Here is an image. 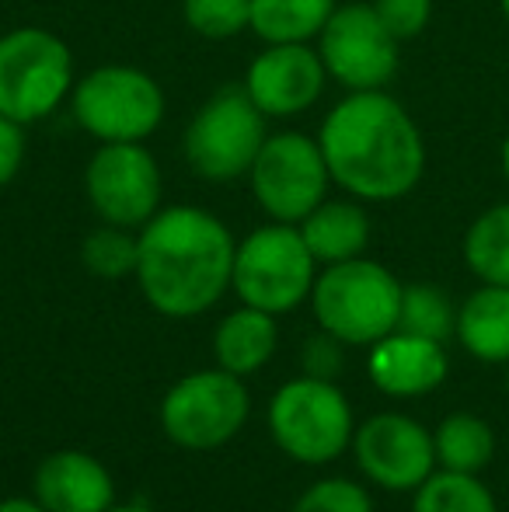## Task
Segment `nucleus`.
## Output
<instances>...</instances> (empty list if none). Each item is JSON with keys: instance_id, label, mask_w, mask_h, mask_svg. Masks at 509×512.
I'll list each match as a JSON object with an SVG mask.
<instances>
[{"instance_id": "f257e3e1", "label": "nucleus", "mask_w": 509, "mask_h": 512, "mask_svg": "<svg viewBox=\"0 0 509 512\" xmlns=\"http://www.w3.org/2000/svg\"><path fill=\"white\" fill-rule=\"evenodd\" d=\"M318 143L332 182L367 203L408 196L426 171L419 126L384 91H349L321 122Z\"/></svg>"}, {"instance_id": "f03ea898", "label": "nucleus", "mask_w": 509, "mask_h": 512, "mask_svg": "<svg viewBox=\"0 0 509 512\" xmlns=\"http://www.w3.org/2000/svg\"><path fill=\"white\" fill-rule=\"evenodd\" d=\"M234 251L231 230L206 209H157L140 227L136 279L143 297L164 317L203 314L231 286Z\"/></svg>"}, {"instance_id": "7ed1b4c3", "label": "nucleus", "mask_w": 509, "mask_h": 512, "mask_svg": "<svg viewBox=\"0 0 509 512\" xmlns=\"http://www.w3.org/2000/svg\"><path fill=\"white\" fill-rule=\"evenodd\" d=\"M405 286L370 258L328 265L314 279L311 304L318 324L342 345H374L398 328Z\"/></svg>"}, {"instance_id": "20e7f679", "label": "nucleus", "mask_w": 509, "mask_h": 512, "mask_svg": "<svg viewBox=\"0 0 509 512\" xmlns=\"http://www.w3.org/2000/svg\"><path fill=\"white\" fill-rule=\"evenodd\" d=\"M74 84V56L60 35L35 25L0 35V115L21 126L42 122Z\"/></svg>"}, {"instance_id": "39448f33", "label": "nucleus", "mask_w": 509, "mask_h": 512, "mask_svg": "<svg viewBox=\"0 0 509 512\" xmlns=\"http://www.w3.org/2000/svg\"><path fill=\"white\" fill-rule=\"evenodd\" d=\"M314 255L304 244L297 223L272 220L269 227H258L234 251L231 286L241 304L286 314L300 307L314 290Z\"/></svg>"}, {"instance_id": "423d86ee", "label": "nucleus", "mask_w": 509, "mask_h": 512, "mask_svg": "<svg viewBox=\"0 0 509 512\" xmlns=\"http://www.w3.org/2000/svg\"><path fill=\"white\" fill-rule=\"evenodd\" d=\"M265 136V115L248 98L245 84H227L192 115L185 129V161L206 182H238L252 171Z\"/></svg>"}, {"instance_id": "0eeeda50", "label": "nucleus", "mask_w": 509, "mask_h": 512, "mask_svg": "<svg viewBox=\"0 0 509 512\" xmlns=\"http://www.w3.org/2000/svg\"><path fill=\"white\" fill-rule=\"evenodd\" d=\"M74 119L102 143H143L164 119V91L150 74L123 63L95 67L70 91Z\"/></svg>"}, {"instance_id": "6e6552de", "label": "nucleus", "mask_w": 509, "mask_h": 512, "mask_svg": "<svg viewBox=\"0 0 509 512\" xmlns=\"http://www.w3.org/2000/svg\"><path fill=\"white\" fill-rule=\"evenodd\" d=\"M269 432L286 457L300 464H328L353 443V408L332 380L300 377L283 384L272 398Z\"/></svg>"}, {"instance_id": "1a4fd4ad", "label": "nucleus", "mask_w": 509, "mask_h": 512, "mask_svg": "<svg viewBox=\"0 0 509 512\" xmlns=\"http://www.w3.org/2000/svg\"><path fill=\"white\" fill-rule=\"evenodd\" d=\"M248 387L227 370H203L182 377L161 405V425L171 443L185 450H217L231 443L248 422Z\"/></svg>"}, {"instance_id": "9d476101", "label": "nucleus", "mask_w": 509, "mask_h": 512, "mask_svg": "<svg viewBox=\"0 0 509 512\" xmlns=\"http://www.w3.org/2000/svg\"><path fill=\"white\" fill-rule=\"evenodd\" d=\"M248 178L258 206L279 223H300L314 206L325 203L332 185L321 143L304 133L265 136Z\"/></svg>"}, {"instance_id": "9b49d317", "label": "nucleus", "mask_w": 509, "mask_h": 512, "mask_svg": "<svg viewBox=\"0 0 509 512\" xmlns=\"http://www.w3.org/2000/svg\"><path fill=\"white\" fill-rule=\"evenodd\" d=\"M401 42L377 18L374 4H342L318 35L328 77L349 91H381L398 74Z\"/></svg>"}, {"instance_id": "f8f14e48", "label": "nucleus", "mask_w": 509, "mask_h": 512, "mask_svg": "<svg viewBox=\"0 0 509 512\" xmlns=\"http://www.w3.org/2000/svg\"><path fill=\"white\" fill-rule=\"evenodd\" d=\"M84 185L95 213L116 227H143L161 209V168L143 143H102Z\"/></svg>"}, {"instance_id": "ddd939ff", "label": "nucleus", "mask_w": 509, "mask_h": 512, "mask_svg": "<svg viewBox=\"0 0 509 512\" xmlns=\"http://www.w3.org/2000/svg\"><path fill=\"white\" fill-rule=\"evenodd\" d=\"M353 450L363 474L387 492H412L433 474V436L408 415H374L353 436Z\"/></svg>"}, {"instance_id": "4468645a", "label": "nucleus", "mask_w": 509, "mask_h": 512, "mask_svg": "<svg viewBox=\"0 0 509 512\" xmlns=\"http://www.w3.org/2000/svg\"><path fill=\"white\" fill-rule=\"evenodd\" d=\"M328 70L307 42H272L248 67L245 91L265 119H293L321 98Z\"/></svg>"}, {"instance_id": "2eb2a0df", "label": "nucleus", "mask_w": 509, "mask_h": 512, "mask_svg": "<svg viewBox=\"0 0 509 512\" xmlns=\"http://www.w3.org/2000/svg\"><path fill=\"white\" fill-rule=\"evenodd\" d=\"M367 370L377 391L391 398H422L447 380V352L443 342L433 338L391 331L381 342H374Z\"/></svg>"}, {"instance_id": "dca6fc26", "label": "nucleus", "mask_w": 509, "mask_h": 512, "mask_svg": "<svg viewBox=\"0 0 509 512\" xmlns=\"http://www.w3.org/2000/svg\"><path fill=\"white\" fill-rule=\"evenodd\" d=\"M35 499L49 512H109L116 499L102 460L81 450H60L35 471Z\"/></svg>"}, {"instance_id": "f3484780", "label": "nucleus", "mask_w": 509, "mask_h": 512, "mask_svg": "<svg viewBox=\"0 0 509 512\" xmlns=\"http://www.w3.org/2000/svg\"><path fill=\"white\" fill-rule=\"evenodd\" d=\"M304 244L311 248L314 262L339 265L349 258H360L370 241V220L360 203L349 199H325L297 223Z\"/></svg>"}, {"instance_id": "a211bd4d", "label": "nucleus", "mask_w": 509, "mask_h": 512, "mask_svg": "<svg viewBox=\"0 0 509 512\" xmlns=\"http://www.w3.org/2000/svg\"><path fill=\"white\" fill-rule=\"evenodd\" d=\"M276 342V314L245 304L220 321L217 335H213V352H217L220 370L234 373V377H248L269 363Z\"/></svg>"}, {"instance_id": "6ab92c4d", "label": "nucleus", "mask_w": 509, "mask_h": 512, "mask_svg": "<svg viewBox=\"0 0 509 512\" xmlns=\"http://www.w3.org/2000/svg\"><path fill=\"white\" fill-rule=\"evenodd\" d=\"M457 338L482 363H509V286L485 283L457 310Z\"/></svg>"}, {"instance_id": "aec40b11", "label": "nucleus", "mask_w": 509, "mask_h": 512, "mask_svg": "<svg viewBox=\"0 0 509 512\" xmlns=\"http://www.w3.org/2000/svg\"><path fill=\"white\" fill-rule=\"evenodd\" d=\"M433 450L443 471L482 474L496 453V436H492V425L485 418L457 411V415L443 418L440 429L433 432Z\"/></svg>"}, {"instance_id": "412c9836", "label": "nucleus", "mask_w": 509, "mask_h": 512, "mask_svg": "<svg viewBox=\"0 0 509 512\" xmlns=\"http://www.w3.org/2000/svg\"><path fill=\"white\" fill-rule=\"evenodd\" d=\"M335 0H252V32L272 42H311L332 18Z\"/></svg>"}, {"instance_id": "4be33fe9", "label": "nucleus", "mask_w": 509, "mask_h": 512, "mask_svg": "<svg viewBox=\"0 0 509 512\" xmlns=\"http://www.w3.org/2000/svg\"><path fill=\"white\" fill-rule=\"evenodd\" d=\"M464 262L482 283L509 286V203L485 209L464 237Z\"/></svg>"}, {"instance_id": "5701e85b", "label": "nucleus", "mask_w": 509, "mask_h": 512, "mask_svg": "<svg viewBox=\"0 0 509 512\" xmlns=\"http://www.w3.org/2000/svg\"><path fill=\"white\" fill-rule=\"evenodd\" d=\"M412 512H499L489 488L478 481V474L440 471L429 474L415 488Z\"/></svg>"}, {"instance_id": "b1692460", "label": "nucleus", "mask_w": 509, "mask_h": 512, "mask_svg": "<svg viewBox=\"0 0 509 512\" xmlns=\"http://www.w3.org/2000/svg\"><path fill=\"white\" fill-rule=\"evenodd\" d=\"M394 331H408V335L447 342L457 331V310L440 286H429V283L405 286V290H401L398 328Z\"/></svg>"}, {"instance_id": "393cba45", "label": "nucleus", "mask_w": 509, "mask_h": 512, "mask_svg": "<svg viewBox=\"0 0 509 512\" xmlns=\"http://www.w3.org/2000/svg\"><path fill=\"white\" fill-rule=\"evenodd\" d=\"M81 258L98 279H123L136 272V258H140V237L129 234V227H105L91 230L88 241L81 248Z\"/></svg>"}, {"instance_id": "a878e982", "label": "nucleus", "mask_w": 509, "mask_h": 512, "mask_svg": "<svg viewBox=\"0 0 509 512\" xmlns=\"http://www.w3.org/2000/svg\"><path fill=\"white\" fill-rule=\"evenodd\" d=\"M185 25L203 39H234L252 28V0H185Z\"/></svg>"}, {"instance_id": "bb28decb", "label": "nucleus", "mask_w": 509, "mask_h": 512, "mask_svg": "<svg viewBox=\"0 0 509 512\" xmlns=\"http://www.w3.org/2000/svg\"><path fill=\"white\" fill-rule=\"evenodd\" d=\"M293 512H374V502L356 481L325 478L300 495Z\"/></svg>"}, {"instance_id": "cd10ccee", "label": "nucleus", "mask_w": 509, "mask_h": 512, "mask_svg": "<svg viewBox=\"0 0 509 512\" xmlns=\"http://www.w3.org/2000/svg\"><path fill=\"white\" fill-rule=\"evenodd\" d=\"M374 11L394 39L408 42L426 32L429 18H433V0H374Z\"/></svg>"}, {"instance_id": "c85d7f7f", "label": "nucleus", "mask_w": 509, "mask_h": 512, "mask_svg": "<svg viewBox=\"0 0 509 512\" xmlns=\"http://www.w3.org/2000/svg\"><path fill=\"white\" fill-rule=\"evenodd\" d=\"M25 161V126L0 115V189L14 182Z\"/></svg>"}, {"instance_id": "c756f323", "label": "nucleus", "mask_w": 509, "mask_h": 512, "mask_svg": "<svg viewBox=\"0 0 509 512\" xmlns=\"http://www.w3.org/2000/svg\"><path fill=\"white\" fill-rule=\"evenodd\" d=\"M0 512H49L46 506H42L39 499H4L0 502Z\"/></svg>"}, {"instance_id": "7c9ffc66", "label": "nucleus", "mask_w": 509, "mask_h": 512, "mask_svg": "<svg viewBox=\"0 0 509 512\" xmlns=\"http://www.w3.org/2000/svg\"><path fill=\"white\" fill-rule=\"evenodd\" d=\"M503 175H506V182H509V136L503 140Z\"/></svg>"}, {"instance_id": "2f4dec72", "label": "nucleus", "mask_w": 509, "mask_h": 512, "mask_svg": "<svg viewBox=\"0 0 509 512\" xmlns=\"http://www.w3.org/2000/svg\"><path fill=\"white\" fill-rule=\"evenodd\" d=\"M109 512H154V509H147V506H112Z\"/></svg>"}, {"instance_id": "473e14b6", "label": "nucleus", "mask_w": 509, "mask_h": 512, "mask_svg": "<svg viewBox=\"0 0 509 512\" xmlns=\"http://www.w3.org/2000/svg\"><path fill=\"white\" fill-rule=\"evenodd\" d=\"M499 7H503V14H506V21H509V0H499Z\"/></svg>"}, {"instance_id": "72a5a7b5", "label": "nucleus", "mask_w": 509, "mask_h": 512, "mask_svg": "<svg viewBox=\"0 0 509 512\" xmlns=\"http://www.w3.org/2000/svg\"><path fill=\"white\" fill-rule=\"evenodd\" d=\"M506 391H509V377H506Z\"/></svg>"}]
</instances>
